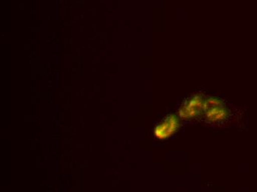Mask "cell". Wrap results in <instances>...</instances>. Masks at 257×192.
I'll return each mask as SVG.
<instances>
[{
	"mask_svg": "<svg viewBox=\"0 0 257 192\" xmlns=\"http://www.w3.org/2000/svg\"><path fill=\"white\" fill-rule=\"evenodd\" d=\"M179 129L178 116L174 114L167 115L154 129V135L158 140H164L176 133Z\"/></svg>",
	"mask_w": 257,
	"mask_h": 192,
	"instance_id": "3957f363",
	"label": "cell"
},
{
	"mask_svg": "<svg viewBox=\"0 0 257 192\" xmlns=\"http://www.w3.org/2000/svg\"><path fill=\"white\" fill-rule=\"evenodd\" d=\"M229 115L224 101L217 97H208L203 100V115L211 122L225 120Z\"/></svg>",
	"mask_w": 257,
	"mask_h": 192,
	"instance_id": "6da1fadb",
	"label": "cell"
},
{
	"mask_svg": "<svg viewBox=\"0 0 257 192\" xmlns=\"http://www.w3.org/2000/svg\"><path fill=\"white\" fill-rule=\"evenodd\" d=\"M203 95L194 93L192 96L184 100L181 107L178 111V118L183 119H198L203 115Z\"/></svg>",
	"mask_w": 257,
	"mask_h": 192,
	"instance_id": "7a4b0ae2",
	"label": "cell"
}]
</instances>
